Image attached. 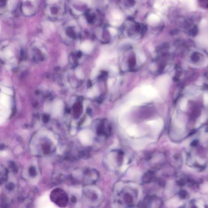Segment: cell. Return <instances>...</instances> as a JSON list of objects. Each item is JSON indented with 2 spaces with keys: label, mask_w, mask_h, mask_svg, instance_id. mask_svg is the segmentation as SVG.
Listing matches in <instances>:
<instances>
[{
  "label": "cell",
  "mask_w": 208,
  "mask_h": 208,
  "mask_svg": "<svg viewBox=\"0 0 208 208\" xmlns=\"http://www.w3.org/2000/svg\"><path fill=\"white\" fill-rule=\"evenodd\" d=\"M157 92L151 86L137 88L132 91L130 95L129 104L136 105L148 101L154 98Z\"/></svg>",
  "instance_id": "1"
},
{
  "label": "cell",
  "mask_w": 208,
  "mask_h": 208,
  "mask_svg": "<svg viewBox=\"0 0 208 208\" xmlns=\"http://www.w3.org/2000/svg\"><path fill=\"white\" fill-rule=\"evenodd\" d=\"M46 11L48 16L52 20L60 19L65 14L64 0H47Z\"/></svg>",
  "instance_id": "2"
},
{
  "label": "cell",
  "mask_w": 208,
  "mask_h": 208,
  "mask_svg": "<svg viewBox=\"0 0 208 208\" xmlns=\"http://www.w3.org/2000/svg\"><path fill=\"white\" fill-rule=\"evenodd\" d=\"M92 0H69L72 13L76 16L84 15L90 9Z\"/></svg>",
  "instance_id": "3"
},
{
  "label": "cell",
  "mask_w": 208,
  "mask_h": 208,
  "mask_svg": "<svg viewBox=\"0 0 208 208\" xmlns=\"http://www.w3.org/2000/svg\"><path fill=\"white\" fill-rule=\"evenodd\" d=\"M84 15L86 21L90 25H97L100 22V15L96 10L89 9Z\"/></svg>",
  "instance_id": "4"
},
{
  "label": "cell",
  "mask_w": 208,
  "mask_h": 208,
  "mask_svg": "<svg viewBox=\"0 0 208 208\" xmlns=\"http://www.w3.org/2000/svg\"><path fill=\"white\" fill-rule=\"evenodd\" d=\"M94 137L93 132L88 129H84L80 131L79 137L81 143L85 145L89 146L92 144Z\"/></svg>",
  "instance_id": "5"
},
{
  "label": "cell",
  "mask_w": 208,
  "mask_h": 208,
  "mask_svg": "<svg viewBox=\"0 0 208 208\" xmlns=\"http://www.w3.org/2000/svg\"><path fill=\"white\" fill-rule=\"evenodd\" d=\"M39 205L43 208H54L56 207L54 204L51 202L48 195H47L42 197L39 200Z\"/></svg>",
  "instance_id": "6"
},
{
  "label": "cell",
  "mask_w": 208,
  "mask_h": 208,
  "mask_svg": "<svg viewBox=\"0 0 208 208\" xmlns=\"http://www.w3.org/2000/svg\"><path fill=\"white\" fill-rule=\"evenodd\" d=\"M63 103L61 100H58L54 103L52 106V115L53 116L57 115L61 111L63 108Z\"/></svg>",
  "instance_id": "7"
},
{
  "label": "cell",
  "mask_w": 208,
  "mask_h": 208,
  "mask_svg": "<svg viewBox=\"0 0 208 208\" xmlns=\"http://www.w3.org/2000/svg\"><path fill=\"white\" fill-rule=\"evenodd\" d=\"M10 103L9 97L3 93H0V107H6Z\"/></svg>",
  "instance_id": "8"
},
{
  "label": "cell",
  "mask_w": 208,
  "mask_h": 208,
  "mask_svg": "<svg viewBox=\"0 0 208 208\" xmlns=\"http://www.w3.org/2000/svg\"><path fill=\"white\" fill-rule=\"evenodd\" d=\"M93 48V45L89 41H85L84 42L81 46V50L84 52L88 53L92 51Z\"/></svg>",
  "instance_id": "9"
},
{
  "label": "cell",
  "mask_w": 208,
  "mask_h": 208,
  "mask_svg": "<svg viewBox=\"0 0 208 208\" xmlns=\"http://www.w3.org/2000/svg\"><path fill=\"white\" fill-rule=\"evenodd\" d=\"M107 59V56L106 54H103L100 56L98 58V59L97 60L96 62V65L97 66H100L102 64L105 62Z\"/></svg>",
  "instance_id": "10"
},
{
  "label": "cell",
  "mask_w": 208,
  "mask_h": 208,
  "mask_svg": "<svg viewBox=\"0 0 208 208\" xmlns=\"http://www.w3.org/2000/svg\"><path fill=\"white\" fill-rule=\"evenodd\" d=\"M98 93V89L96 87H94L92 88V90L89 91L88 92L87 94V95H88V97L92 98V97H94L95 96L97 95Z\"/></svg>",
  "instance_id": "11"
},
{
  "label": "cell",
  "mask_w": 208,
  "mask_h": 208,
  "mask_svg": "<svg viewBox=\"0 0 208 208\" xmlns=\"http://www.w3.org/2000/svg\"><path fill=\"white\" fill-rule=\"evenodd\" d=\"M153 178V174L151 172L146 174L143 177V181L145 182H150Z\"/></svg>",
  "instance_id": "12"
},
{
  "label": "cell",
  "mask_w": 208,
  "mask_h": 208,
  "mask_svg": "<svg viewBox=\"0 0 208 208\" xmlns=\"http://www.w3.org/2000/svg\"><path fill=\"white\" fill-rule=\"evenodd\" d=\"M187 101L186 98H183L182 100L180 102V106L181 110L182 111H185V110L187 107Z\"/></svg>",
  "instance_id": "13"
},
{
  "label": "cell",
  "mask_w": 208,
  "mask_h": 208,
  "mask_svg": "<svg viewBox=\"0 0 208 208\" xmlns=\"http://www.w3.org/2000/svg\"><path fill=\"white\" fill-rule=\"evenodd\" d=\"M208 0H198L199 4L201 7L204 9L208 8Z\"/></svg>",
  "instance_id": "14"
},
{
  "label": "cell",
  "mask_w": 208,
  "mask_h": 208,
  "mask_svg": "<svg viewBox=\"0 0 208 208\" xmlns=\"http://www.w3.org/2000/svg\"><path fill=\"white\" fill-rule=\"evenodd\" d=\"M1 91L6 94H8L10 95H13V92L10 88H6V87H1Z\"/></svg>",
  "instance_id": "15"
},
{
  "label": "cell",
  "mask_w": 208,
  "mask_h": 208,
  "mask_svg": "<svg viewBox=\"0 0 208 208\" xmlns=\"http://www.w3.org/2000/svg\"><path fill=\"white\" fill-rule=\"evenodd\" d=\"M135 3V0H126L124 4L127 7H132L134 6Z\"/></svg>",
  "instance_id": "16"
},
{
  "label": "cell",
  "mask_w": 208,
  "mask_h": 208,
  "mask_svg": "<svg viewBox=\"0 0 208 208\" xmlns=\"http://www.w3.org/2000/svg\"><path fill=\"white\" fill-rule=\"evenodd\" d=\"M193 21L191 19H187L185 20L184 24V28H189L191 25H192Z\"/></svg>",
  "instance_id": "17"
},
{
  "label": "cell",
  "mask_w": 208,
  "mask_h": 208,
  "mask_svg": "<svg viewBox=\"0 0 208 208\" xmlns=\"http://www.w3.org/2000/svg\"><path fill=\"white\" fill-rule=\"evenodd\" d=\"M77 77L79 79H83L84 77L83 72L80 69H77L75 72Z\"/></svg>",
  "instance_id": "18"
},
{
  "label": "cell",
  "mask_w": 208,
  "mask_h": 208,
  "mask_svg": "<svg viewBox=\"0 0 208 208\" xmlns=\"http://www.w3.org/2000/svg\"><path fill=\"white\" fill-rule=\"evenodd\" d=\"M180 197L182 199H185L187 197V193L185 190H182L179 193Z\"/></svg>",
  "instance_id": "19"
},
{
  "label": "cell",
  "mask_w": 208,
  "mask_h": 208,
  "mask_svg": "<svg viewBox=\"0 0 208 208\" xmlns=\"http://www.w3.org/2000/svg\"><path fill=\"white\" fill-rule=\"evenodd\" d=\"M203 99H204V103L205 104V105H207L208 103V94L207 93L204 94V97H203Z\"/></svg>",
  "instance_id": "20"
},
{
  "label": "cell",
  "mask_w": 208,
  "mask_h": 208,
  "mask_svg": "<svg viewBox=\"0 0 208 208\" xmlns=\"http://www.w3.org/2000/svg\"><path fill=\"white\" fill-rule=\"evenodd\" d=\"M3 115H4L5 116H8L10 114V111L8 109H5V110H3V111L2 112Z\"/></svg>",
  "instance_id": "21"
},
{
  "label": "cell",
  "mask_w": 208,
  "mask_h": 208,
  "mask_svg": "<svg viewBox=\"0 0 208 208\" xmlns=\"http://www.w3.org/2000/svg\"><path fill=\"white\" fill-rule=\"evenodd\" d=\"M97 73H98V71H97V70L96 69L93 70L92 73L91 77L93 78H93H94V77H96V75H97Z\"/></svg>",
  "instance_id": "22"
},
{
  "label": "cell",
  "mask_w": 208,
  "mask_h": 208,
  "mask_svg": "<svg viewBox=\"0 0 208 208\" xmlns=\"http://www.w3.org/2000/svg\"><path fill=\"white\" fill-rule=\"evenodd\" d=\"M114 79H110L108 81V85L109 86H111L114 82Z\"/></svg>",
  "instance_id": "23"
},
{
  "label": "cell",
  "mask_w": 208,
  "mask_h": 208,
  "mask_svg": "<svg viewBox=\"0 0 208 208\" xmlns=\"http://www.w3.org/2000/svg\"><path fill=\"white\" fill-rule=\"evenodd\" d=\"M198 143V141L197 140H195L194 141H193L191 143V145L193 146H195L197 145Z\"/></svg>",
  "instance_id": "24"
},
{
  "label": "cell",
  "mask_w": 208,
  "mask_h": 208,
  "mask_svg": "<svg viewBox=\"0 0 208 208\" xmlns=\"http://www.w3.org/2000/svg\"><path fill=\"white\" fill-rule=\"evenodd\" d=\"M178 185L181 186L185 184V180L182 179L180 180L179 181H178Z\"/></svg>",
  "instance_id": "25"
},
{
  "label": "cell",
  "mask_w": 208,
  "mask_h": 208,
  "mask_svg": "<svg viewBox=\"0 0 208 208\" xmlns=\"http://www.w3.org/2000/svg\"><path fill=\"white\" fill-rule=\"evenodd\" d=\"M90 122H91V119L90 118H88L86 120V122H85L84 125H85V126H86V125H88V124H90Z\"/></svg>",
  "instance_id": "26"
},
{
  "label": "cell",
  "mask_w": 208,
  "mask_h": 208,
  "mask_svg": "<svg viewBox=\"0 0 208 208\" xmlns=\"http://www.w3.org/2000/svg\"><path fill=\"white\" fill-rule=\"evenodd\" d=\"M5 119L3 117L0 116V124H3L5 122Z\"/></svg>",
  "instance_id": "27"
},
{
  "label": "cell",
  "mask_w": 208,
  "mask_h": 208,
  "mask_svg": "<svg viewBox=\"0 0 208 208\" xmlns=\"http://www.w3.org/2000/svg\"><path fill=\"white\" fill-rule=\"evenodd\" d=\"M195 132V131H192V132H190L189 134H190V135H191V134H192H192H194Z\"/></svg>",
  "instance_id": "28"
}]
</instances>
